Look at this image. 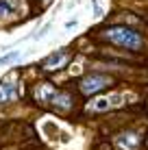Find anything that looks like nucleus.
<instances>
[{
	"instance_id": "1",
	"label": "nucleus",
	"mask_w": 148,
	"mask_h": 150,
	"mask_svg": "<svg viewBox=\"0 0 148 150\" xmlns=\"http://www.w3.org/2000/svg\"><path fill=\"white\" fill-rule=\"evenodd\" d=\"M107 37H109L113 44L118 46H124V48H140L142 46V37L131 28H124V26H113L107 30Z\"/></svg>"
},
{
	"instance_id": "2",
	"label": "nucleus",
	"mask_w": 148,
	"mask_h": 150,
	"mask_svg": "<svg viewBox=\"0 0 148 150\" xmlns=\"http://www.w3.org/2000/svg\"><path fill=\"white\" fill-rule=\"evenodd\" d=\"M109 85V79L103 74H89V76H85L83 83H81V91L83 94H96V91H100L103 87Z\"/></svg>"
},
{
	"instance_id": "3",
	"label": "nucleus",
	"mask_w": 148,
	"mask_h": 150,
	"mask_svg": "<svg viewBox=\"0 0 148 150\" xmlns=\"http://www.w3.org/2000/svg\"><path fill=\"white\" fill-rule=\"evenodd\" d=\"M68 59H70V54L65 52V50H59V52L50 54L48 59L44 61V68H46V70H57V68H61Z\"/></svg>"
},
{
	"instance_id": "4",
	"label": "nucleus",
	"mask_w": 148,
	"mask_h": 150,
	"mask_svg": "<svg viewBox=\"0 0 148 150\" xmlns=\"http://www.w3.org/2000/svg\"><path fill=\"white\" fill-rule=\"evenodd\" d=\"M13 98H18V85L13 81L0 83V100H13Z\"/></svg>"
},
{
	"instance_id": "5",
	"label": "nucleus",
	"mask_w": 148,
	"mask_h": 150,
	"mask_svg": "<svg viewBox=\"0 0 148 150\" xmlns=\"http://www.w3.org/2000/svg\"><path fill=\"white\" fill-rule=\"evenodd\" d=\"M118 146L124 148V150H133L137 146V135L135 133H126V135H120L118 137Z\"/></svg>"
},
{
	"instance_id": "6",
	"label": "nucleus",
	"mask_w": 148,
	"mask_h": 150,
	"mask_svg": "<svg viewBox=\"0 0 148 150\" xmlns=\"http://www.w3.org/2000/svg\"><path fill=\"white\" fill-rule=\"evenodd\" d=\"M52 102L57 107H61V109H70V107H72V100H70V96H65V94H55Z\"/></svg>"
},
{
	"instance_id": "7",
	"label": "nucleus",
	"mask_w": 148,
	"mask_h": 150,
	"mask_svg": "<svg viewBox=\"0 0 148 150\" xmlns=\"http://www.w3.org/2000/svg\"><path fill=\"white\" fill-rule=\"evenodd\" d=\"M111 105H113L111 98H96V100L91 102V109H94V111H103V109H109Z\"/></svg>"
},
{
	"instance_id": "8",
	"label": "nucleus",
	"mask_w": 148,
	"mask_h": 150,
	"mask_svg": "<svg viewBox=\"0 0 148 150\" xmlns=\"http://www.w3.org/2000/svg\"><path fill=\"white\" fill-rule=\"evenodd\" d=\"M15 13V7L9 4V0H0V15H11Z\"/></svg>"
},
{
	"instance_id": "9",
	"label": "nucleus",
	"mask_w": 148,
	"mask_h": 150,
	"mask_svg": "<svg viewBox=\"0 0 148 150\" xmlns=\"http://www.w3.org/2000/svg\"><path fill=\"white\" fill-rule=\"evenodd\" d=\"M35 94H37V98H46V96H50V100H52V96H55V89L50 85H44L42 89L39 91H35Z\"/></svg>"
},
{
	"instance_id": "10",
	"label": "nucleus",
	"mask_w": 148,
	"mask_h": 150,
	"mask_svg": "<svg viewBox=\"0 0 148 150\" xmlns=\"http://www.w3.org/2000/svg\"><path fill=\"white\" fill-rule=\"evenodd\" d=\"M13 59H18V52H11V54H7V57H0V65L9 63V61H13Z\"/></svg>"
},
{
	"instance_id": "11",
	"label": "nucleus",
	"mask_w": 148,
	"mask_h": 150,
	"mask_svg": "<svg viewBox=\"0 0 148 150\" xmlns=\"http://www.w3.org/2000/svg\"><path fill=\"white\" fill-rule=\"evenodd\" d=\"M44 2H46V0H44Z\"/></svg>"
}]
</instances>
